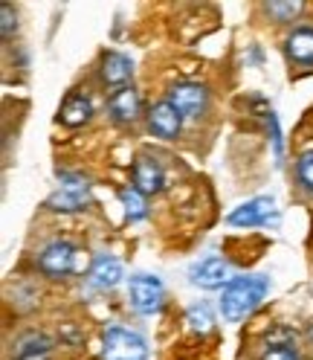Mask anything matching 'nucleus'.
<instances>
[{
  "instance_id": "19",
  "label": "nucleus",
  "mask_w": 313,
  "mask_h": 360,
  "mask_svg": "<svg viewBox=\"0 0 313 360\" xmlns=\"http://www.w3.org/2000/svg\"><path fill=\"white\" fill-rule=\"evenodd\" d=\"M264 12L273 15L279 24H287V20H293L302 12V4H279V0H273V4H264Z\"/></svg>"
},
{
  "instance_id": "10",
  "label": "nucleus",
  "mask_w": 313,
  "mask_h": 360,
  "mask_svg": "<svg viewBox=\"0 0 313 360\" xmlns=\"http://www.w3.org/2000/svg\"><path fill=\"white\" fill-rule=\"evenodd\" d=\"M125 276V270H122V262L114 259V256H107V253H99L91 264V285L99 288V290H110V288H116Z\"/></svg>"
},
{
  "instance_id": "11",
  "label": "nucleus",
  "mask_w": 313,
  "mask_h": 360,
  "mask_svg": "<svg viewBox=\"0 0 313 360\" xmlns=\"http://www.w3.org/2000/svg\"><path fill=\"white\" fill-rule=\"evenodd\" d=\"M131 76H133V61L125 53H107L102 58V82L107 87L122 90V87H128Z\"/></svg>"
},
{
  "instance_id": "7",
  "label": "nucleus",
  "mask_w": 313,
  "mask_h": 360,
  "mask_svg": "<svg viewBox=\"0 0 313 360\" xmlns=\"http://www.w3.org/2000/svg\"><path fill=\"white\" fill-rule=\"evenodd\" d=\"M73 264H76V247L70 241H61V238L58 241H50L41 250V256H38V267L47 276H53V279L67 276L73 270Z\"/></svg>"
},
{
  "instance_id": "21",
  "label": "nucleus",
  "mask_w": 313,
  "mask_h": 360,
  "mask_svg": "<svg viewBox=\"0 0 313 360\" xmlns=\"http://www.w3.org/2000/svg\"><path fill=\"white\" fill-rule=\"evenodd\" d=\"M267 125H270V137H273V148H276V166L284 163V143H281V131H279V117L273 110H267Z\"/></svg>"
},
{
  "instance_id": "8",
  "label": "nucleus",
  "mask_w": 313,
  "mask_h": 360,
  "mask_svg": "<svg viewBox=\"0 0 313 360\" xmlns=\"http://www.w3.org/2000/svg\"><path fill=\"white\" fill-rule=\"evenodd\" d=\"M189 282L194 288H204V290H215V288H227L232 282V267L229 262H223L220 256H209L204 262H197L189 274Z\"/></svg>"
},
{
  "instance_id": "6",
  "label": "nucleus",
  "mask_w": 313,
  "mask_h": 360,
  "mask_svg": "<svg viewBox=\"0 0 313 360\" xmlns=\"http://www.w3.org/2000/svg\"><path fill=\"white\" fill-rule=\"evenodd\" d=\"M232 227H264V224H279V212H276V204L273 198H253L247 204H241L238 210L229 212L227 218Z\"/></svg>"
},
{
  "instance_id": "1",
  "label": "nucleus",
  "mask_w": 313,
  "mask_h": 360,
  "mask_svg": "<svg viewBox=\"0 0 313 360\" xmlns=\"http://www.w3.org/2000/svg\"><path fill=\"white\" fill-rule=\"evenodd\" d=\"M270 290V279L267 276H235L227 288H223L220 297V314L227 323H238L247 314H253L264 297Z\"/></svg>"
},
{
  "instance_id": "5",
  "label": "nucleus",
  "mask_w": 313,
  "mask_h": 360,
  "mask_svg": "<svg viewBox=\"0 0 313 360\" xmlns=\"http://www.w3.org/2000/svg\"><path fill=\"white\" fill-rule=\"evenodd\" d=\"M177 114L183 120H194L206 110L209 105V90L204 84H194V82H180L168 90V99H166Z\"/></svg>"
},
{
  "instance_id": "22",
  "label": "nucleus",
  "mask_w": 313,
  "mask_h": 360,
  "mask_svg": "<svg viewBox=\"0 0 313 360\" xmlns=\"http://www.w3.org/2000/svg\"><path fill=\"white\" fill-rule=\"evenodd\" d=\"M261 360H299L293 346H267Z\"/></svg>"
},
{
  "instance_id": "9",
  "label": "nucleus",
  "mask_w": 313,
  "mask_h": 360,
  "mask_svg": "<svg viewBox=\"0 0 313 360\" xmlns=\"http://www.w3.org/2000/svg\"><path fill=\"white\" fill-rule=\"evenodd\" d=\"M180 128H183V117L177 114V110L168 102L151 105V110H148V131L154 134V137L174 140L177 134H180Z\"/></svg>"
},
{
  "instance_id": "13",
  "label": "nucleus",
  "mask_w": 313,
  "mask_h": 360,
  "mask_svg": "<svg viewBox=\"0 0 313 360\" xmlns=\"http://www.w3.org/2000/svg\"><path fill=\"white\" fill-rule=\"evenodd\" d=\"M133 184L142 195H154L160 192L163 184H166V174L160 169V163L151 160V157H140L137 163H133Z\"/></svg>"
},
{
  "instance_id": "14",
  "label": "nucleus",
  "mask_w": 313,
  "mask_h": 360,
  "mask_svg": "<svg viewBox=\"0 0 313 360\" xmlns=\"http://www.w3.org/2000/svg\"><path fill=\"white\" fill-rule=\"evenodd\" d=\"M107 110H110V117H114V122H119V125L133 122L140 117V96H137V90H133V87L116 90V94L110 96V102H107Z\"/></svg>"
},
{
  "instance_id": "3",
  "label": "nucleus",
  "mask_w": 313,
  "mask_h": 360,
  "mask_svg": "<svg viewBox=\"0 0 313 360\" xmlns=\"http://www.w3.org/2000/svg\"><path fill=\"white\" fill-rule=\"evenodd\" d=\"M58 180H61V186L47 200L50 210L76 212V210H84L87 204H91V184H87V177L73 174V172H61Z\"/></svg>"
},
{
  "instance_id": "17",
  "label": "nucleus",
  "mask_w": 313,
  "mask_h": 360,
  "mask_svg": "<svg viewBox=\"0 0 313 360\" xmlns=\"http://www.w3.org/2000/svg\"><path fill=\"white\" fill-rule=\"evenodd\" d=\"M186 323H189V328H192L194 334H209V331H212V326H215L212 308H209L206 302L192 305V308L186 311Z\"/></svg>"
},
{
  "instance_id": "16",
  "label": "nucleus",
  "mask_w": 313,
  "mask_h": 360,
  "mask_svg": "<svg viewBox=\"0 0 313 360\" xmlns=\"http://www.w3.org/2000/svg\"><path fill=\"white\" fill-rule=\"evenodd\" d=\"M119 200H122V207H125V218L128 221H142L148 215V204H145V195L137 189V186H128L119 192Z\"/></svg>"
},
{
  "instance_id": "4",
  "label": "nucleus",
  "mask_w": 313,
  "mask_h": 360,
  "mask_svg": "<svg viewBox=\"0 0 313 360\" xmlns=\"http://www.w3.org/2000/svg\"><path fill=\"white\" fill-rule=\"evenodd\" d=\"M128 300H131V308L142 314V317H151L163 308V300H166V288L160 282V276H151V274H137L131 276L128 282Z\"/></svg>"
},
{
  "instance_id": "12",
  "label": "nucleus",
  "mask_w": 313,
  "mask_h": 360,
  "mask_svg": "<svg viewBox=\"0 0 313 360\" xmlns=\"http://www.w3.org/2000/svg\"><path fill=\"white\" fill-rule=\"evenodd\" d=\"M287 58L296 67H313V30L310 27H296L284 41Z\"/></svg>"
},
{
  "instance_id": "15",
  "label": "nucleus",
  "mask_w": 313,
  "mask_h": 360,
  "mask_svg": "<svg viewBox=\"0 0 313 360\" xmlns=\"http://www.w3.org/2000/svg\"><path fill=\"white\" fill-rule=\"evenodd\" d=\"M91 117H93V105H91V99H87L84 94H70L64 99V105H61V122L64 125L79 128Z\"/></svg>"
},
{
  "instance_id": "2",
  "label": "nucleus",
  "mask_w": 313,
  "mask_h": 360,
  "mask_svg": "<svg viewBox=\"0 0 313 360\" xmlns=\"http://www.w3.org/2000/svg\"><path fill=\"white\" fill-rule=\"evenodd\" d=\"M102 360H148V343L137 331L122 326L105 328L102 337Z\"/></svg>"
},
{
  "instance_id": "20",
  "label": "nucleus",
  "mask_w": 313,
  "mask_h": 360,
  "mask_svg": "<svg viewBox=\"0 0 313 360\" xmlns=\"http://www.w3.org/2000/svg\"><path fill=\"white\" fill-rule=\"evenodd\" d=\"M296 174H299V184H302L307 192H313V148H310V151H305V154L299 157V163H296Z\"/></svg>"
},
{
  "instance_id": "23",
  "label": "nucleus",
  "mask_w": 313,
  "mask_h": 360,
  "mask_svg": "<svg viewBox=\"0 0 313 360\" xmlns=\"http://www.w3.org/2000/svg\"><path fill=\"white\" fill-rule=\"evenodd\" d=\"M0 15H4V24H0V30H4V38H9V35L15 32V27H18L15 12H12V6H9V4H4V6H0Z\"/></svg>"
},
{
  "instance_id": "18",
  "label": "nucleus",
  "mask_w": 313,
  "mask_h": 360,
  "mask_svg": "<svg viewBox=\"0 0 313 360\" xmlns=\"http://www.w3.org/2000/svg\"><path fill=\"white\" fill-rule=\"evenodd\" d=\"M50 349H53V343L44 334H27L18 340L15 357H38V354H47Z\"/></svg>"
}]
</instances>
